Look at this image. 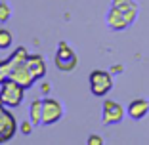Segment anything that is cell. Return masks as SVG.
Returning a JSON list of instances; mask_svg holds the SVG:
<instances>
[{
    "instance_id": "obj_6",
    "label": "cell",
    "mask_w": 149,
    "mask_h": 145,
    "mask_svg": "<svg viewBox=\"0 0 149 145\" xmlns=\"http://www.w3.org/2000/svg\"><path fill=\"white\" fill-rule=\"evenodd\" d=\"M123 117H124V111L117 101L107 99L103 103V124H117L123 120Z\"/></svg>"
},
{
    "instance_id": "obj_11",
    "label": "cell",
    "mask_w": 149,
    "mask_h": 145,
    "mask_svg": "<svg viewBox=\"0 0 149 145\" xmlns=\"http://www.w3.org/2000/svg\"><path fill=\"white\" fill-rule=\"evenodd\" d=\"M113 8L120 10V12L126 15L128 23L134 21V15H136V6H134V2H132V0H115V2H113Z\"/></svg>"
},
{
    "instance_id": "obj_7",
    "label": "cell",
    "mask_w": 149,
    "mask_h": 145,
    "mask_svg": "<svg viewBox=\"0 0 149 145\" xmlns=\"http://www.w3.org/2000/svg\"><path fill=\"white\" fill-rule=\"evenodd\" d=\"M10 78H13L15 82H19L23 88H31L33 84H35V76H33L31 69L27 67V61L21 63V65H17V67H13Z\"/></svg>"
},
{
    "instance_id": "obj_8",
    "label": "cell",
    "mask_w": 149,
    "mask_h": 145,
    "mask_svg": "<svg viewBox=\"0 0 149 145\" xmlns=\"http://www.w3.org/2000/svg\"><path fill=\"white\" fill-rule=\"evenodd\" d=\"M27 67L31 69L35 80H40L46 75V63H44L42 56H29L27 57Z\"/></svg>"
},
{
    "instance_id": "obj_13",
    "label": "cell",
    "mask_w": 149,
    "mask_h": 145,
    "mask_svg": "<svg viewBox=\"0 0 149 145\" xmlns=\"http://www.w3.org/2000/svg\"><path fill=\"white\" fill-rule=\"evenodd\" d=\"M27 57H29L27 50L23 48V46H19V48H17L15 52L12 53V56L8 57L10 63H12V69H13V67H17V65H21V63H25V61H27Z\"/></svg>"
},
{
    "instance_id": "obj_12",
    "label": "cell",
    "mask_w": 149,
    "mask_h": 145,
    "mask_svg": "<svg viewBox=\"0 0 149 145\" xmlns=\"http://www.w3.org/2000/svg\"><path fill=\"white\" fill-rule=\"evenodd\" d=\"M31 122L35 126L42 124V99H35L31 103Z\"/></svg>"
},
{
    "instance_id": "obj_10",
    "label": "cell",
    "mask_w": 149,
    "mask_h": 145,
    "mask_svg": "<svg viewBox=\"0 0 149 145\" xmlns=\"http://www.w3.org/2000/svg\"><path fill=\"white\" fill-rule=\"evenodd\" d=\"M107 23H109V27H113V29H117V31L124 29L126 25H130L128 19H126V15H124L120 10H117V8H111L109 17H107Z\"/></svg>"
},
{
    "instance_id": "obj_16",
    "label": "cell",
    "mask_w": 149,
    "mask_h": 145,
    "mask_svg": "<svg viewBox=\"0 0 149 145\" xmlns=\"http://www.w3.org/2000/svg\"><path fill=\"white\" fill-rule=\"evenodd\" d=\"M10 19V6L6 2H0V21L4 23Z\"/></svg>"
},
{
    "instance_id": "obj_15",
    "label": "cell",
    "mask_w": 149,
    "mask_h": 145,
    "mask_svg": "<svg viewBox=\"0 0 149 145\" xmlns=\"http://www.w3.org/2000/svg\"><path fill=\"white\" fill-rule=\"evenodd\" d=\"M12 46V33L6 29H0V50H6Z\"/></svg>"
},
{
    "instance_id": "obj_2",
    "label": "cell",
    "mask_w": 149,
    "mask_h": 145,
    "mask_svg": "<svg viewBox=\"0 0 149 145\" xmlns=\"http://www.w3.org/2000/svg\"><path fill=\"white\" fill-rule=\"evenodd\" d=\"M17 132V120L10 113L8 109H4V103L0 101V143L10 141Z\"/></svg>"
},
{
    "instance_id": "obj_17",
    "label": "cell",
    "mask_w": 149,
    "mask_h": 145,
    "mask_svg": "<svg viewBox=\"0 0 149 145\" xmlns=\"http://www.w3.org/2000/svg\"><path fill=\"white\" fill-rule=\"evenodd\" d=\"M103 143V139H101L100 136H90L88 137V145H101Z\"/></svg>"
},
{
    "instance_id": "obj_4",
    "label": "cell",
    "mask_w": 149,
    "mask_h": 145,
    "mask_svg": "<svg viewBox=\"0 0 149 145\" xmlns=\"http://www.w3.org/2000/svg\"><path fill=\"white\" fill-rule=\"evenodd\" d=\"M56 67L59 71H73L77 67V56L67 42H59L56 52Z\"/></svg>"
},
{
    "instance_id": "obj_1",
    "label": "cell",
    "mask_w": 149,
    "mask_h": 145,
    "mask_svg": "<svg viewBox=\"0 0 149 145\" xmlns=\"http://www.w3.org/2000/svg\"><path fill=\"white\" fill-rule=\"evenodd\" d=\"M25 97V88L13 78H8L4 84H0V101L6 107H17Z\"/></svg>"
},
{
    "instance_id": "obj_18",
    "label": "cell",
    "mask_w": 149,
    "mask_h": 145,
    "mask_svg": "<svg viewBox=\"0 0 149 145\" xmlns=\"http://www.w3.org/2000/svg\"><path fill=\"white\" fill-rule=\"evenodd\" d=\"M31 126H35L33 122H23L21 124V132L23 134H31Z\"/></svg>"
},
{
    "instance_id": "obj_3",
    "label": "cell",
    "mask_w": 149,
    "mask_h": 145,
    "mask_svg": "<svg viewBox=\"0 0 149 145\" xmlns=\"http://www.w3.org/2000/svg\"><path fill=\"white\" fill-rule=\"evenodd\" d=\"M113 88V78L107 71H92L90 73V90L94 96L101 97Z\"/></svg>"
},
{
    "instance_id": "obj_9",
    "label": "cell",
    "mask_w": 149,
    "mask_h": 145,
    "mask_svg": "<svg viewBox=\"0 0 149 145\" xmlns=\"http://www.w3.org/2000/svg\"><path fill=\"white\" fill-rule=\"evenodd\" d=\"M147 113H149V101H145V99H134L130 105H128V114H130L134 120L143 119Z\"/></svg>"
},
{
    "instance_id": "obj_14",
    "label": "cell",
    "mask_w": 149,
    "mask_h": 145,
    "mask_svg": "<svg viewBox=\"0 0 149 145\" xmlns=\"http://www.w3.org/2000/svg\"><path fill=\"white\" fill-rule=\"evenodd\" d=\"M10 75H12V63H10V59L0 61V84H4L10 78Z\"/></svg>"
},
{
    "instance_id": "obj_5",
    "label": "cell",
    "mask_w": 149,
    "mask_h": 145,
    "mask_svg": "<svg viewBox=\"0 0 149 145\" xmlns=\"http://www.w3.org/2000/svg\"><path fill=\"white\" fill-rule=\"evenodd\" d=\"M63 107L61 103L54 97H44L42 99V124H54L61 119Z\"/></svg>"
}]
</instances>
